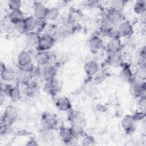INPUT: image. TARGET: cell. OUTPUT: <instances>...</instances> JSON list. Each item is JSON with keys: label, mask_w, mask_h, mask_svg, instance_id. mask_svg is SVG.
<instances>
[{"label": "cell", "mask_w": 146, "mask_h": 146, "mask_svg": "<svg viewBox=\"0 0 146 146\" xmlns=\"http://www.w3.org/2000/svg\"><path fill=\"white\" fill-rule=\"evenodd\" d=\"M18 117V110L15 106L9 105L5 108L3 114L1 117V124L11 125Z\"/></svg>", "instance_id": "1"}, {"label": "cell", "mask_w": 146, "mask_h": 146, "mask_svg": "<svg viewBox=\"0 0 146 146\" xmlns=\"http://www.w3.org/2000/svg\"><path fill=\"white\" fill-rule=\"evenodd\" d=\"M55 38L52 35L49 33H44L40 35L37 44V51H48L55 44Z\"/></svg>", "instance_id": "2"}, {"label": "cell", "mask_w": 146, "mask_h": 146, "mask_svg": "<svg viewBox=\"0 0 146 146\" xmlns=\"http://www.w3.org/2000/svg\"><path fill=\"white\" fill-rule=\"evenodd\" d=\"M38 66V75L46 82L56 77L57 69L54 65L48 63L44 66Z\"/></svg>", "instance_id": "3"}, {"label": "cell", "mask_w": 146, "mask_h": 146, "mask_svg": "<svg viewBox=\"0 0 146 146\" xmlns=\"http://www.w3.org/2000/svg\"><path fill=\"white\" fill-rule=\"evenodd\" d=\"M41 121L44 128L54 129L59 127V119L56 116L50 112H44L42 114Z\"/></svg>", "instance_id": "4"}, {"label": "cell", "mask_w": 146, "mask_h": 146, "mask_svg": "<svg viewBox=\"0 0 146 146\" xmlns=\"http://www.w3.org/2000/svg\"><path fill=\"white\" fill-rule=\"evenodd\" d=\"M105 18L112 25H118L123 21V15L121 11L110 8L106 13Z\"/></svg>", "instance_id": "5"}, {"label": "cell", "mask_w": 146, "mask_h": 146, "mask_svg": "<svg viewBox=\"0 0 146 146\" xmlns=\"http://www.w3.org/2000/svg\"><path fill=\"white\" fill-rule=\"evenodd\" d=\"M44 87L50 94L56 95L60 91L62 88V82L59 79L55 77L52 79L47 81Z\"/></svg>", "instance_id": "6"}, {"label": "cell", "mask_w": 146, "mask_h": 146, "mask_svg": "<svg viewBox=\"0 0 146 146\" xmlns=\"http://www.w3.org/2000/svg\"><path fill=\"white\" fill-rule=\"evenodd\" d=\"M19 77L14 70L6 67L5 64L2 63L1 64V78L3 82H9L13 81Z\"/></svg>", "instance_id": "7"}, {"label": "cell", "mask_w": 146, "mask_h": 146, "mask_svg": "<svg viewBox=\"0 0 146 146\" xmlns=\"http://www.w3.org/2000/svg\"><path fill=\"white\" fill-rule=\"evenodd\" d=\"M107 62L110 66L114 67H120L124 64L123 58L120 51L108 53Z\"/></svg>", "instance_id": "8"}, {"label": "cell", "mask_w": 146, "mask_h": 146, "mask_svg": "<svg viewBox=\"0 0 146 146\" xmlns=\"http://www.w3.org/2000/svg\"><path fill=\"white\" fill-rule=\"evenodd\" d=\"M88 46L92 53H96L104 47V42L100 36L94 35L89 40Z\"/></svg>", "instance_id": "9"}, {"label": "cell", "mask_w": 146, "mask_h": 146, "mask_svg": "<svg viewBox=\"0 0 146 146\" xmlns=\"http://www.w3.org/2000/svg\"><path fill=\"white\" fill-rule=\"evenodd\" d=\"M117 28L121 36H131L133 33V26L128 21H122L117 25Z\"/></svg>", "instance_id": "10"}, {"label": "cell", "mask_w": 146, "mask_h": 146, "mask_svg": "<svg viewBox=\"0 0 146 146\" xmlns=\"http://www.w3.org/2000/svg\"><path fill=\"white\" fill-rule=\"evenodd\" d=\"M51 55L48 51H37L34 55V60L39 66H44L50 63Z\"/></svg>", "instance_id": "11"}, {"label": "cell", "mask_w": 146, "mask_h": 146, "mask_svg": "<svg viewBox=\"0 0 146 146\" xmlns=\"http://www.w3.org/2000/svg\"><path fill=\"white\" fill-rule=\"evenodd\" d=\"M121 126L126 133H132L135 128V121L131 115H126L121 120Z\"/></svg>", "instance_id": "12"}, {"label": "cell", "mask_w": 146, "mask_h": 146, "mask_svg": "<svg viewBox=\"0 0 146 146\" xmlns=\"http://www.w3.org/2000/svg\"><path fill=\"white\" fill-rule=\"evenodd\" d=\"M17 60L18 67H21L33 62V55L29 51L22 50L18 54Z\"/></svg>", "instance_id": "13"}, {"label": "cell", "mask_w": 146, "mask_h": 146, "mask_svg": "<svg viewBox=\"0 0 146 146\" xmlns=\"http://www.w3.org/2000/svg\"><path fill=\"white\" fill-rule=\"evenodd\" d=\"M55 105L58 110L63 112H68L72 109L70 99L65 96L58 98L55 100Z\"/></svg>", "instance_id": "14"}, {"label": "cell", "mask_w": 146, "mask_h": 146, "mask_svg": "<svg viewBox=\"0 0 146 146\" xmlns=\"http://www.w3.org/2000/svg\"><path fill=\"white\" fill-rule=\"evenodd\" d=\"M24 35L25 43L29 46H36L40 36V34L35 31L27 32Z\"/></svg>", "instance_id": "15"}, {"label": "cell", "mask_w": 146, "mask_h": 146, "mask_svg": "<svg viewBox=\"0 0 146 146\" xmlns=\"http://www.w3.org/2000/svg\"><path fill=\"white\" fill-rule=\"evenodd\" d=\"M99 66L98 63L94 60L87 62L84 66V71L88 76H93L99 72Z\"/></svg>", "instance_id": "16"}, {"label": "cell", "mask_w": 146, "mask_h": 146, "mask_svg": "<svg viewBox=\"0 0 146 146\" xmlns=\"http://www.w3.org/2000/svg\"><path fill=\"white\" fill-rule=\"evenodd\" d=\"M25 18L23 12L21 9L10 11L8 15V18L14 26L22 23Z\"/></svg>", "instance_id": "17"}, {"label": "cell", "mask_w": 146, "mask_h": 146, "mask_svg": "<svg viewBox=\"0 0 146 146\" xmlns=\"http://www.w3.org/2000/svg\"><path fill=\"white\" fill-rule=\"evenodd\" d=\"M59 136L63 143L66 144H69L74 140L70 128L62 125L59 128Z\"/></svg>", "instance_id": "18"}, {"label": "cell", "mask_w": 146, "mask_h": 146, "mask_svg": "<svg viewBox=\"0 0 146 146\" xmlns=\"http://www.w3.org/2000/svg\"><path fill=\"white\" fill-rule=\"evenodd\" d=\"M119 76L122 82L131 83L133 78V72L129 66H125L120 70Z\"/></svg>", "instance_id": "19"}, {"label": "cell", "mask_w": 146, "mask_h": 146, "mask_svg": "<svg viewBox=\"0 0 146 146\" xmlns=\"http://www.w3.org/2000/svg\"><path fill=\"white\" fill-rule=\"evenodd\" d=\"M122 48L120 39H111L106 45V50L108 53L119 52Z\"/></svg>", "instance_id": "20"}, {"label": "cell", "mask_w": 146, "mask_h": 146, "mask_svg": "<svg viewBox=\"0 0 146 146\" xmlns=\"http://www.w3.org/2000/svg\"><path fill=\"white\" fill-rule=\"evenodd\" d=\"M48 7L41 3L36 2L34 7V17L35 19L46 18Z\"/></svg>", "instance_id": "21"}, {"label": "cell", "mask_w": 146, "mask_h": 146, "mask_svg": "<svg viewBox=\"0 0 146 146\" xmlns=\"http://www.w3.org/2000/svg\"><path fill=\"white\" fill-rule=\"evenodd\" d=\"M70 129L74 139H77L80 137L83 136L84 128L82 123L79 121H76L72 123Z\"/></svg>", "instance_id": "22"}, {"label": "cell", "mask_w": 146, "mask_h": 146, "mask_svg": "<svg viewBox=\"0 0 146 146\" xmlns=\"http://www.w3.org/2000/svg\"><path fill=\"white\" fill-rule=\"evenodd\" d=\"M35 21L36 19L34 16H28L25 18L22 23L26 33L35 31Z\"/></svg>", "instance_id": "23"}, {"label": "cell", "mask_w": 146, "mask_h": 146, "mask_svg": "<svg viewBox=\"0 0 146 146\" xmlns=\"http://www.w3.org/2000/svg\"><path fill=\"white\" fill-rule=\"evenodd\" d=\"M7 96L13 102H18L22 99L21 91L18 87H12L9 92Z\"/></svg>", "instance_id": "24"}, {"label": "cell", "mask_w": 146, "mask_h": 146, "mask_svg": "<svg viewBox=\"0 0 146 146\" xmlns=\"http://www.w3.org/2000/svg\"><path fill=\"white\" fill-rule=\"evenodd\" d=\"M60 11L58 7H48L46 19L48 21H55L57 19L59 16Z\"/></svg>", "instance_id": "25"}, {"label": "cell", "mask_w": 146, "mask_h": 146, "mask_svg": "<svg viewBox=\"0 0 146 146\" xmlns=\"http://www.w3.org/2000/svg\"><path fill=\"white\" fill-rule=\"evenodd\" d=\"M133 11L137 15H141L145 13L146 2L145 1H137L133 5Z\"/></svg>", "instance_id": "26"}, {"label": "cell", "mask_w": 146, "mask_h": 146, "mask_svg": "<svg viewBox=\"0 0 146 146\" xmlns=\"http://www.w3.org/2000/svg\"><path fill=\"white\" fill-rule=\"evenodd\" d=\"M106 35L108 36L110 39H119L121 36L119 31L117 25L111 26L107 30Z\"/></svg>", "instance_id": "27"}, {"label": "cell", "mask_w": 146, "mask_h": 146, "mask_svg": "<svg viewBox=\"0 0 146 146\" xmlns=\"http://www.w3.org/2000/svg\"><path fill=\"white\" fill-rule=\"evenodd\" d=\"M47 20L46 18L36 19L35 31L38 33H42L47 27Z\"/></svg>", "instance_id": "28"}, {"label": "cell", "mask_w": 146, "mask_h": 146, "mask_svg": "<svg viewBox=\"0 0 146 146\" xmlns=\"http://www.w3.org/2000/svg\"><path fill=\"white\" fill-rule=\"evenodd\" d=\"M125 3V2L123 1L113 0L110 2V8L121 11L124 8Z\"/></svg>", "instance_id": "29"}, {"label": "cell", "mask_w": 146, "mask_h": 146, "mask_svg": "<svg viewBox=\"0 0 146 146\" xmlns=\"http://www.w3.org/2000/svg\"><path fill=\"white\" fill-rule=\"evenodd\" d=\"M20 71L22 73H26V74H32V73H34L35 69L36 67L34 64L33 62L27 64L25 66H21V67H18Z\"/></svg>", "instance_id": "30"}, {"label": "cell", "mask_w": 146, "mask_h": 146, "mask_svg": "<svg viewBox=\"0 0 146 146\" xmlns=\"http://www.w3.org/2000/svg\"><path fill=\"white\" fill-rule=\"evenodd\" d=\"M7 5L10 11L20 10L22 2L19 0H9L7 2Z\"/></svg>", "instance_id": "31"}, {"label": "cell", "mask_w": 146, "mask_h": 146, "mask_svg": "<svg viewBox=\"0 0 146 146\" xmlns=\"http://www.w3.org/2000/svg\"><path fill=\"white\" fill-rule=\"evenodd\" d=\"M146 67L138 66L133 72V76L144 80H145L146 78Z\"/></svg>", "instance_id": "32"}, {"label": "cell", "mask_w": 146, "mask_h": 146, "mask_svg": "<svg viewBox=\"0 0 146 146\" xmlns=\"http://www.w3.org/2000/svg\"><path fill=\"white\" fill-rule=\"evenodd\" d=\"M53 137L52 135V129L44 128L40 132V137L44 140V141H48L51 140Z\"/></svg>", "instance_id": "33"}, {"label": "cell", "mask_w": 146, "mask_h": 146, "mask_svg": "<svg viewBox=\"0 0 146 146\" xmlns=\"http://www.w3.org/2000/svg\"><path fill=\"white\" fill-rule=\"evenodd\" d=\"M94 144H95V139L92 136L90 135H86L82 139V145L84 146L92 145Z\"/></svg>", "instance_id": "34"}, {"label": "cell", "mask_w": 146, "mask_h": 146, "mask_svg": "<svg viewBox=\"0 0 146 146\" xmlns=\"http://www.w3.org/2000/svg\"><path fill=\"white\" fill-rule=\"evenodd\" d=\"M106 79V74L103 72H98L94 75V82L95 84L102 83Z\"/></svg>", "instance_id": "35"}, {"label": "cell", "mask_w": 146, "mask_h": 146, "mask_svg": "<svg viewBox=\"0 0 146 146\" xmlns=\"http://www.w3.org/2000/svg\"><path fill=\"white\" fill-rule=\"evenodd\" d=\"M78 115L76 112L73 111L72 109L68 112V119H69L72 122L74 123L78 121Z\"/></svg>", "instance_id": "36"}, {"label": "cell", "mask_w": 146, "mask_h": 146, "mask_svg": "<svg viewBox=\"0 0 146 146\" xmlns=\"http://www.w3.org/2000/svg\"><path fill=\"white\" fill-rule=\"evenodd\" d=\"M131 116H132L133 119L135 120V121H139L144 118L145 112L142 111H138V112H136L135 113L132 114Z\"/></svg>", "instance_id": "37"}, {"label": "cell", "mask_w": 146, "mask_h": 146, "mask_svg": "<svg viewBox=\"0 0 146 146\" xmlns=\"http://www.w3.org/2000/svg\"><path fill=\"white\" fill-rule=\"evenodd\" d=\"M27 145H38V144L35 140H34V139H31L27 143Z\"/></svg>", "instance_id": "38"}, {"label": "cell", "mask_w": 146, "mask_h": 146, "mask_svg": "<svg viewBox=\"0 0 146 146\" xmlns=\"http://www.w3.org/2000/svg\"><path fill=\"white\" fill-rule=\"evenodd\" d=\"M5 96H6V95L3 92H1V94H0V104L1 105H2V104L5 102Z\"/></svg>", "instance_id": "39"}]
</instances>
